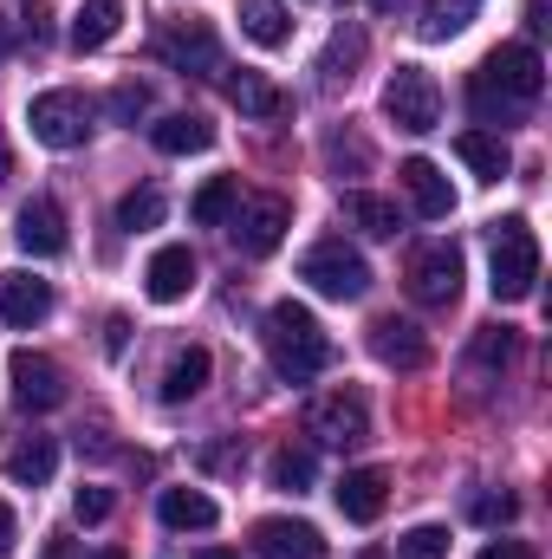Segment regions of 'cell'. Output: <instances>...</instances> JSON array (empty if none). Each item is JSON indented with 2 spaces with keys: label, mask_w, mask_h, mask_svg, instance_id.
I'll return each instance as SVG.
<instances>
[{
  "label": "cell",
  "mask_w": 552,
  "mask_h": 559,
  "mask_svg": "<svg viewBox=\"0 0 552 559\" xmlns=\"http://www.w3.org/2000/svg\"><path fill=\"white\" fill-rule=\"evenodd\" d=\"M540 92H547V59L533 52V46H494L488 59H481V72L468 79V105H475V118L481 124H494V131H507V124H520L533 105H540Z\"/></svg>",
  "instance_id": "obj_1"
},
{
  "label": "cell",
  "mask_w": 552,
  "mask_h": 559,
  "mask_svg": "<svg viewBox=\"0 0 552 559\" xmlns=\"http://www.w3.org/2000/svg\"><path fill=\"white\" fill-rule=\"evenodd\" d=\"M261 338H267V365H274L279 384H312L332 365V338L312 319V306H299V299H279L274 312H267Z\"/></svg>",
  "instance_id": "obj_2"
},
{
  "label": "cell",
  "mask_w": 552,
  "mask_h": 559,
  "mask_svg": "<svg viewBox=\"0 0 552 559\" xmlns=\"http://www.w3.org/2000/svg\"><path fill=\"white\" fill-rule=\"evenodd\" d=\"M488 286L501 306H520L533 299L540 286V235L527 228V215H507L494 222V248H488Z\"/></svg>",
  "instance_id": "obj_3"
},
{
  "label": "cell",
  "mask_w": 552,
  "mask_h": 559,
  "mask_svg": "<svg viewBox=\"0 0 552 559\" xmlns=\"http://www.w3.org/2000/svg\"><path fill=\"white\" fill-rule=\"evenodd\" d=\"M156 59H163V66H176L182 79H208V72H221L215 26H208L202 13H169V20L156 26Z\"/></svg>",
  "instance_id": "obj_4"
},
{
  "label": "cell",
  "mask_w": 552,
  "mask_h": 559,
  "mask_svg": "<svg viewBox=\"0 0 552 559\" xmlns=\"http://www.w3.org/2000/svg\"><path fill=\"white\" fill-rule=\"evenodd\" d=\"M92 118H98V105L85 92H39L26 105V124H33V138L46 150H79L92 138Z\"/></svg>",
  "instance_id": "obj_5"
},
{
  "label": "cell",
  "mask_w": 552,
  "mask_h": 559,
  "mask_svg": "<svg viewBox=\"0 0 552 559\" xmlns=\"http://www.w3.org/2000/svg\"><path fill=\"white\" fill-rule=\"evenodd\" d=\"M384 118H391L397 131H410V138L435 131V124H442V85H435L422 66H397L391 85H384Z\"/></svg>",
  "instance_id": "obj_6"
},
{
  "label": "cell",
  "mask_w": 552,
  "mask_h": 559,
  "mask_svg": "<svg viewBox=\"0 0 552 559\" xmlns=\"http://www.w3.org/2000/svg\"><path fill=\"white\" fill-rule=\"evenodd\" d=\"M404 286H410L416 306H455L461 299V248L455 241H422L404 267Z\"/></svg>",
  "instance_id": "obj_7"
},
{
  "label": "cell",
  "mask_w": 552,
  "mask_h": 559,
  "mask_svg": "<svg viewBox=\"0 0 552 559\" xmlns=\"http://www.w3.org/2000/svg\"><path fill=\"white\" fill-rule=\"evenodd\" d=\"M299 280H305L312 293H325V299H364V293H371L364 254L345 248V241H319V248L299 261Z\"/></svg>",
  "instance_id": "obj_8"
},
{
  "label": "cell",
  "mask_w": 552,
  "mask_h": 559,
  "mask_svg": "<svg viewBox=\"0 0 552 559\" xmlns=\"http://www.w3.org/2000/svg\"><path fill=\"white\" fill-rule=\"evenodd\" d=\"M286 228H292V209H286L279 195H248V202H235V215H228V235H235V248H241L248 261H267L279 241H286Z\"/></svg>",
  "instance_id": "obj_9"
},
{
  "label": "cell",
  "mask_w": 552,
  "mask_h": 559,
  "mask_svg": "<svg viewBox=\"0 0 552 559\" xmlns=\"http://www.w3.org/2000/svg\"><path fill=\"white\" fill-rule=\"evenodd\" d=\"M305 436H319L325 449H358V442L371 436V411H364V397H358V391H332V397H319V404L305 411Z\"/></svg>",
  "instance_id": "obj_10"
},
{
  "label": "cell",
  "mask_w": 552,
  "mask_h": 559,
  "mask_svg": "<svg viewBox=\"0 0 552 559\" xmlns=\"http://www.w3.org/2000/svg\"><path fill=\"white\" fill-rule=\"evenodd\" d=\"M7 378H13V397L26 404V411H59L65 404V371L46 358V352H13L7 358Z\"/></svg>",
  "instance_id": "obj_11"
},
{
  "label": "cell",
  "mask_w": 552,
  "mask_h": 559,
  "mask_svg": "<svg viewBox=\"0 0 552 559\" xmlns=\"http://www.w3.org/2000/svg\"><path fill=\"white\" fill-rule=\"evenodd\" d=\"M254 554L261 559H325V534L312 521L267 514V521H254Z\"/></svg>",
  "instance_id": "obj_12"
},
{
  "label": "cell",
  "mask_w": 552,
  "mask_h": 559,
  "mask_svg": "<svg viewBox=\"0 0 552 559\" xmlns=\"http://www.w3.org/2000/svg\"><path fill=\"white\" fill-rule=\"evenodd\" d=\"M371 352H377V365H391V371H422V365H429V338H422V325L397 319V312L371 319Z\"/></svg>",
  "instance_id": "obj_13"
},
{
  "label": "cell",
  "mask_w": 552,
  "mask_h": 559,
  "mask_svg": "<svg viewBox=\"0 0 552 559\" xmlns=\"http://www.w3.org/2000/svg\"><path fill=\"white\" fill-rule=\"evenodd\" d=\"M13 241H20L33 261H52V254H65V209H59L52 195H33V202L20 209V228H13Z\"/></svg>",
  "instance_id": "obj_14"
},
{
  "label": "cell",
  "mask_w": 552,
  "mask_h": 559,
  "mask_svg": "<svg viewBox=\"0 0 552 559\" xmlns=\"http://www.w3.org/2000/svg\"><path fill=\"white\" fill-rule=\"evenodd\" d=\"M397 182H404V195L416 202V215H422V222L455 215V189H448V176H442L429 156H404V163H397Z\"/></svg>",
  "instance_id": "obj_15"
},
{
  "label": "cell",
  "mask_w": 552,
  "mask_h": 559,
  "mask_svg": "<svg viewBox=\"0 0 552 559\" xmlns=\"http://www.w3.org/2000/svg\"><path fill=\"white\" fill-rule=\"evenodd\" d=\"M143 293H149L156 306H176V299H189V293H195V254H189L182 241L156 248V254H149V267H143Z\"/></svg>",
  "instance_id": "obj_16"
},
{
  "label": "cell",
  "mask_w": 552,
  "mask_h": 559,
  "mask_svg": "<svg viewBox=\"0 0 552 559\" xmlns=\"http://www.w3.org/2000/svg\"><path fill=\"white\" fill-rule=\"evenodd\" d=\"M332 501H338V514H345V521L371 527V521L384 514V501H391V475H384V468H351V475L332 488Z\"/></svg>",
  "instance_id": "obj_17"
},
{
  "label": "cell",
  "mask_w": 552,
  "mask_h": 559,
  "mask_svg": "<svg viewBox=\"0 0 552 559\" xmlns=\"http://www.w3.org/2000/svg\"><path fill=\"white\" fill-rule=\"evenodd\" d=\"M46 312H52V286H46V280H33V274L0 280V319H7V325L26 332V325H39Z\"/></svg>",
  "instance_id": "obj_18"
},
{
  "label": "cell",
  "mask_w": 552,
  "mask_h": 559,
  "mask_svg": "<svg viewBox=\"0 0 552 559\" xmlns=\"http://www.w3.org/2000/svg\"><path fill=\"white\" fill-rule=\"evenodd\" d=\"M149 143L163 156H202V150H215V124L195 118V111H169V118L149 124Z\"/></svg>",
  "instance_id": "obj_19"
},
{
  "label": "cell",
  "mask_w": 552,
  "mask_h": 559,
  "mask_svg": "<svg viewBox=\"0 0 552 559\" xmlns=\"http://www.w3.org/2000/svg\"><path fill=\"white\" fill-rule=\"evenodd\" d=\"M52 475H59V442L52 436H26V442L7 449V481L13 488H46Z\"/></svg>",
  "instance_id": "obj_20"
},
{
  "label": "cell",
  "mask_w": 552,
  "mask_h": 559,
  "mask_svg": "<svg viewBox=\"0 0 552 559\" xmlns=\"http://www.w3.org/2000/svg\"><path fill=\"white\" fill-rule=\"evenodd\" d=\"M156 514H163V527H176V534H208V527L221 521V508H215L202 488H163Z\"/></svg>",
  "instance_id": "obj_21"
},
{
  "label": "cell",
  "mask_w": 552,
  "mask_h": 559,
  "mask_svg": "<svg viewBox=\"0 0 552 559\" xmlns=\"http://www.w3.org/2000/svg\"><path fill=\"white\" fill-rule=\"evenodd\" d=\"M235 20H241V33H248L254 46H267V52H279V46L292 39L286 0H235Z\"/></svg>",
  "instance_id": "obj_22"
},
{
  "label": "cell",
  "mask_w": 552,
  "mask_h": 559,
  "mask_svg": "<svg viewBox=\"0 0 552 559\" xmlns=\"http://www.w3.org/2000/svg\"><path fill=\"white\" fill-rule=\"evenodd\" d=\"M124 26V0H85L79 13H72V52H98V46H111V33Z\"/></svg>",
  "instance_id": "obj_23"
},
{
  "label": "cell",
  "mask_w": 552,
  "mask_h": 559,
  "mask_svg": "<svg viewBox=\"0 0 552 559\" xmlns=\"http://www.w3.org/2000/svg\"><path fill=\"white\" fill-rule=\"evenodd\" d=\"M345 222L358 228V235H371V241H391L397 228H404V215H397V202H384V195H371V189H351L345 202Z\"/></svg>",
  "instance_id": "obj_24"
},
{
  "label": "cell",
  "mask_w": 552,
  "mask_h": 559,
  "mask_svg": "<svg viewBox=\"0 0 552 559\" xmlns=\"http://www.w3.org/2000/svg\"><path fill=\"white\" fill-rule=\"evenodd\" d=\"M208 371H215V358H208L202 345H182V352L169 358V371H163V404H189V397H202Z\"/></svg>",
  "instance_id": "obj_25"
},
{
  "label": "cell",
  "mask_w": 552,
  "mask_h": 559,
  "mask_svg": "<svg viewBox=\"0 0 552 559\" xmlns=\"http://www.w3.org/2000/svg\"><path fill=\"white\" fill-rule=\"evenodd\" d=\"M455 156H461L481 182H501V176L514 169V156H507V138H501V131H461V138H455Z\"/></svg>",
  "instance_id": "obj_26"
},
{
  "label": "cell",
  "mask_w": 552,
  "mask_h": 559,
  "mask_svg": "<svg viewBox=\"0 0 552 559\" xmlns=\"http://www.w3.org/2000/svg\"><path fill=\"white\" fill-rule=\"evenodd\" d=\"M358 66H364V26H338L332 46H325V59H319V79L338 92V85L358 79Z\"/></svg>",
  "instance_id": "obj_27"
},
{
  "label": "cell",
  "mask_w": 552,
  "mask_h": 559,
  "mask_svg": "<svg viewBox=\"0 0 552 559\" xmlns=\"http://www.w3.org/2000/svg\"><path fill=\"white\" fill-rule=\"evenodd\" d=\"M228 98L241 105V118H279L286 111V92H279L274 79H261V72H235L228 79Z\"/></svg>",
  "instance_id": "obj_28"
},
{
  "label": "cell",
  "mask_w": 552,
  "mask_h": 559,
  "mask_svg": "<svg viewBox=\"0 0 552 559\" xmlns=\"http://www.w3.org/2000/svg\"><path fill=\"white\" fill-rule=\"evenodd\" d=\"M235 202H241V176H208V182L195 189V202H189V215H195L202 228H221V222L235 215Z\"/></svg>",
  "instance_id": "obj_29"
},
{
  "label": "cell",
  "mask_w": 552,
  "mask_h": 559,
  "mask_svg": "<svg viewBox=\"0 0 552 559\" xmlns=\"http://www.w3.org/2000/svg\"><path fill=\"white\" fill-rule=\"evenodd\" d=\"M475 13H481V0H422V39H455V33H468L475 26Z\"/></svg>",
  "instance_id": "obj_30"
},
{
  "label": "cell",
  "mask_w": 552,
  "mask_h": 559,
  "mask_svg": "<svg viewBox=\"0 0 552 559\" xmlns=\"http://www.w3.org/2000/svg\"><path fill=\"white\" fill-rule=\"evenodd\" d=\"M312 475H319V462H312V449H274V462H267V481H274L279 495H305L312 488Z\"/></svg>",
  "instance_id": "obj_31"
},
{
  "label": "cell",
  "mask_w": 552,
  "mask_h": 559,
  "mask_svg": "<svg viewBox=\"0 0 552 559\" xmlns=\"http://www.w3.org/2000/svg\"><path fill=\"white\" fill-rule=\"evenodd\" d=\"M163 222V195L156 189H131L124 202H118V228L124 235H143V228H156Z\"/></svg>",
  "instance_id": "obj_32"
},
{
  "label": "cell",
  "mask_w": 552,
  "mask_h": 559,
  "mask_svg": "<svg viewBox=\"0 0 552 559\" xmlns=\"http://www.w3.org/2000/svg\"><path fill=\"white\" fill-rule=\"evenodd\" d=\"M514 332L507 325H481V338H475V365H488V371H507L514 365Z\"/></svg>",
  "instance_id": "obj_33"
},
{
  "label": "cell",
  "mask_w": 552,
  "mask_h": 559,
  "mask_svg": "<svg viewBox=\"0 0 552 559\" xmlns=\"http://www.w3.org/2000/svg\"><path fill=\"white\" fill-rule=\"evenodd\" d=\"M105 105H111V118H118V124H137L143 111H149V85H143V79H124V85H111V98H105Z\"/></svg>",
  "instance_id": "obj_34"
},
{
  "label": "cell",
  "mask_w": 552,
  "mask_h": 559,
  "mask_svg": "<svg viewBox=\"0 0 552 559\" xmlns=\"http://www.w3.org/2000/svg\"><path fill=\"white\" fill-rule=\"evenodd\" d=\"M111 508H118V495H111V488H98V481H85V488L72 495V514H79L85 527H98V521H111Z\"/></svg>",
  "instance_id": "obj_35"
},
{
  "label": "cell",
  "mask_w": 552,
  "mask_h": 559,
  "mask_svg": "<svg viewBox=\"0 0 552 559\" xmlns=\"http://www.w3.org/2000/svg\"><path fill=\"white\" fill-rule=\"evenodd\" d=\"M397 559H448V534L442 527H410L397 540Z\"/></svg>",
  "instance_id": "obj_36"
},
{
  "label": "cell",
  "mask_w": 552,
  "mask_h": 559,
  "mask_svg": "<svg viewBox=\"0 0 552 559\" xmlns=\"http://www.w3.org/2000/svg\"><path fill=\"white\" fill-rule=\"evenodd\" d=\"M514 514H520V501H514L507 488H501V495H475V521H481V527H507Z\"/></svg>",
  "instance_id": "obj_37"
},
{
  "label": "cell",
  "mask_w": 552,
  "mask_h": 559,
  "mask_svg": "<svg viewBox=\"0 0 552 559\" xmlns=\"http://www.w3.org/2000/svg\"><path fill=\"white\" fill-rule=\"evenodd\" d=\"M481 559H533V547H527V540H488Z\"/></svg>",
  "instance_id": "obj_38"
},
{
  "label": "cell",
  "mask_w": 552,
  "mask_h": 559,
  "mask_svg": "<svg viewBox=\"0 0 552 559\" xmlns=\"http://www.w3.org/2000/svg\"><path fill=\"white\" fill-rule=\"evenodd\" d=\"M13 540H20V527H13V508L0 501V554H13Z\"/></svg>",
  "instance_id": "obj_39"
},
{
  "label": "cell",
  "mask_w": 552,
  "mask_h": 559,
  "mask_svg": "<svg viewBox=\"0 0 552 559\" xmlns=\"http://www.w3.org/2000/svg\"><path fill=\"white\" fill-rule=\"evenodd\" d=\"M7 52H13V26L0 20V59H7Z\"/></svg>",
  "instance_id": "obj_40"
},
{
  "label": "cell",
  "mask_w": 552,
  "mask_h": 559,
  "mask_svg": "<svg viewBox=\"0 0 552 559\" xmlns=\"http://www.w3.org/2000/svg\"><path fill=\"white\" fill-rule=\"evenodd\" d=\"M195 559H241V554H228V547H202Z\"/></svg>",
  "instance_id": "obj_41"
},
{
  "label": "cell",
  "mask_w": 552,
  "mask_h": 559,
  "mask_svg": "<svg viewBox=\"0 0 552 559\" xmlns=\"http://www.w3.org/2000/svg\"><path fill=\"white\" fill-rule=\"evenodd\" d=\"M7 176H13V156H7V143H0V182H7Z\"/></svg>",
  "instance_id": "obj_42"
},
{
  "label": "cell",
  "mask_w": 552,
  "mask_h": 559,
  "mask_svg": "<svg viewBox=\"0 0 552 559\" xmlns=\"http://www.w3.org/2000/svg\"><path fill=\"white\" fill-rule=\"evenodd\" d=\"M371 7H377V13H397V7H404V0H371Z\"/></svg>",
  "instance_id": "obj_43"
},
{
  "label": "cell",
  "mask_w": 552,
  "mask_h": 559,
  "mask_svg": "<svg viewBox=\"0 0 552 559\" xmlns=\"http://www.w3.org/2000/svg\"><path fill=\"white\" fill-rule=\"evenodd\" d=\"M92 559H131V554H118V547H105V554H92Z\"/></svg>",
  "instance_id": "obj_44"
}]
</instances>
